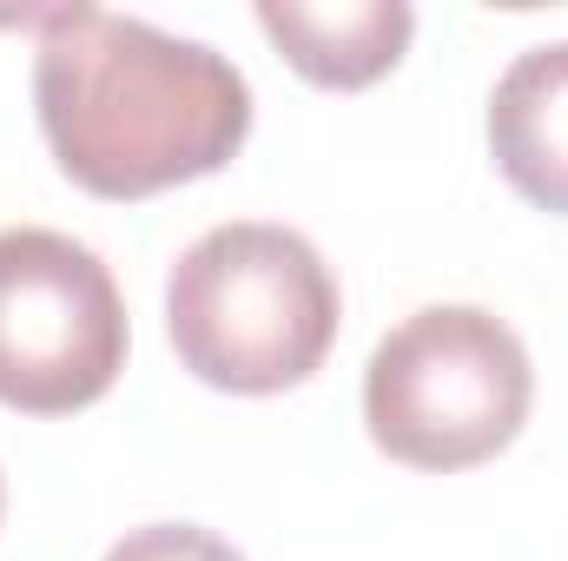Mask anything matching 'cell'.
<instances>
[{
  "label": "cell",
  "instance_id": "obj_5",
  "mask_svg": "<svg viewBox=\"0 0 568 561\" xmlns=\"http://www.w3.org/2000/svg\"><path fill=\"white\" fill-rule=\"evenodd\" d=\"M258 27L291 60V73H304L311 86H331V93H357L404 60L417 13L404 0H337V7L258 0Z\"/></svg>",
  "mask_w": 568,
  "mask_h": 561
},
{
  "label": "cell",
  "instance_id": "obj_6",
  "mask_svg": "<svg viewBox=\"0 0 568 561\" xmlns=\"http://www.w3.org/2000/svg\"><path fill=\"white\" fill-rule=\"evenodd\" d=\"M489 152L529 205L568 218V40L509 60L489 93Z\"/></svg>",
  "mask_w": 568,
  "mask_h": 561
},
{
  "label": "cell",
  "instance_id": "obj_7",
  "mask_svg": "<svg viewBox=\"0 0 568 561\" xmlns=\"http://www.w3.org/2000/svg\"><path fill=\"white\" fill-rule=\"evenodd\" d=\"M106 561H245L225 536L199 529V522H152V529H133L126 542H113Z\"/></svg>",
  "mask_w": 568,
  "mask_h": 561
},
{
  "label": "cell",
  "instance_id": "obj_3",
  "mask_svg": "<svg viewBox=\"0 0 568 561\" xmlns=\"http://www.w3.org/2000/svg\"><path fill=\"white\" fill-rule=\"evenodd\" d=\"M536 397L523 337L483 304L410 310L364 370V422L390 462L410 469H476L503 456Z\"/></svg>",
  "mask_w": 568,
  "mask_h": 561
},
{
  "label": "cell",
  "instance_id": "obj_1",
  "mask_svg": "<svg viewBox=\"0 0 568 561\" xmlns=\"http://www.w3.org/2000/svg\"><path fill=\"white\" fill-rule=\"evenodd\" d=\"M33 27L40 133L93 198H152L212 178L252 133V86L205 40L106 7H53Z\"/></svg>",
  "mask_w": 568,
  "mask_h": 561
},
{
  "label": "cell",
  "instance_id": "obj_8",
  "mask_svg": "<svg viewBox=\"0 0 568 561\" xmlns=\"http://www.w3.org/2000/svg\"><path fill=\"white\" fill-rule=\"evenodd\" d=\"M0 509H7V482H0Z\"/></svg>",
  "mask_w": 568,
  "mask_h": 561
},
{
  "label": "cell",
  "instance_id": "obj_2",
  "mask_svg": "<svg viewBox=\"0 0 568 561\" xmlns=\"http://www.w3.org/2000/svg\"><path fill=\"white\" fill-rule=\"evenodd\" d=\"M344 297L317 245L291 225L232 218L192 238L165 278L179 364L232 397L297 390L337 344Z\"/></svg>",
  "mask_w": 568,
  "mask_h": 561
},
{
  "label": "cell",
  "instance_id": "obj_4",
  "mask_svg": "<svg viewBox=\"0 0 568 561\" xmlns=\"http://www.w3.org/2000/svg\"><path fill=\"white\" fill-rule=\"evenodd\" d=\"M126 370V297L100 252L47 225L0 232V404L73 417Z\"/></svg>",
  "mask_w": 568,
  "mask_h": 561
}]
</instances>
